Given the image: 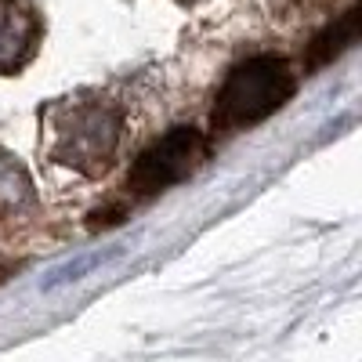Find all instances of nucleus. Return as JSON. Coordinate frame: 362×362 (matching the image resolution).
<instances>
[{
  "label": "nucleus",
  "mask_w": 362,
  "mask_h": 362,
  "mask_svg": "<svg viewBox=\"0 0 362 362\" xmlns=\"http://www.w3.org/2000/svg\"><path fill=\"white\" fill-rule=\"evenodd\" d=\"M124 119L105 102H62L47 109L44 148L54 163H66L80 174L109 170Z\"/></svg>",
  "instance_id": "obj_1"
},
{
  "label": "nucleus",
  "mask_w": 362,
  "mask_h": 362,
  "mask_svg": "<svg viewBox=\"0 0 362 362\" xmlns=\"http://www.w3.org/2000/svg\"><path fill=\"white\" fill-rule=\"evenodd\" d=\"M297 90V80L290 66L276 54H254L247 62H239L225 87L218 90L214 105V131H243L268 119L276 109H283Z\"/></svg>",
  "instance_id": "obj_2"
},
{
  "label": "nucleus",
  "mask_w": 362,
  "mask_h": 362,
  "mask_svg": "<svg viewBox=\"0 0 362 362\" xmlns=\"http://www.w3.org/2000/svg\"><path fill=\"white\" fill-rule=\"evenodd\" d=\"M210 156V141L203 138V131L196 127H174L167 131L160 141H153L138 156V163L127 174V192L131 196H156L177 181L192 177L203 160Z\"/></svg>",
  "instance_id": "obj_3"
},
{
  "label": "nucleus",
  "mask_w": 362,
  "mask_h": 362,
  "mask_svg": "<svg viewBox=\"0 0 362 362\" xmlns=\"http://www.w3.org/2000/svg\"><path fill=\"white\" fill-rule=\"evenodd\" d=\"M37 40V18L18 0H0V73L18 69Z\"/></svg>",
  "instance_id": "obj_4"
},
{
  "label": "nucleus",
  "mask_w": 362,
  "mask_h": 362,
  "mask_svg": "<svg viewBox=\"0 0 362 362\" xmlns=\"http://www.w3.org/2000/svg\"><path fill=\"white\" fill-rule=\"evenodd\" d=\"M358 22H362V11L358 8H351V11H344L334 25H326L322 33L315 37V44L308 47V73H319L322 66H329L334 58H341L351 44H355V37H358Z\"/></svg>",
  "instance_id": "obj_5"
},
{
  "label": "nucleus",
  "mask_w": 362,
  "mask_h": 362,
  "mask_svg": "<svg viewBox=\"0 0 362 362\" xmlns=\"http://www.w3.org/2000/svg\"><path fill=\"white\" fill-rule=\"evenodd\" d=\"M33 199V185H29L25 170L0 148V214H18L22 206Z\"/></svg>",
  "instance_id": "obj_6"
}]
</instances>
